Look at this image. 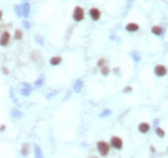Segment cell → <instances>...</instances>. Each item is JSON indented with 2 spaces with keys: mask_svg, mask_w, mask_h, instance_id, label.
<instances>
[{
  "mask_svg": "<svg viewBox=\"0 0 168 158\" xmlns=\"http://www.w3.org/2000/svg\"><path fill=\"white\" fill-rule=\"evenodd\" d=\"M109 143H110V147L114 148L115 150H122V149H123V145H124L123 139L119 137L118 135H113V136H111Z\"/></svg>",
  "mask_w": 168,
  "mask_h": 158,
  "instance_id": "3",
  "label": "cell"
},
{
  "mask_svg": "<svg viewBox=\"0 0 168 158\" xmlns=\"http://www.w3.org/2000/svg\"><path fill=\"white\" fill-rule=\"evenodd\" d=\"M132 91H133V87H132V86H126V87H124V88L122 90L123 93H131Z\"/></svg>",
  "mask_w": 168,
  "mask_h": 158,
  "instance_id": "27",
  "label": "cell"
},
{
  "mask_svg": "<svg viewBox=\"0 0 168 158\" xmlns=\"http://www.w3.org/2000/svg\"><path fill=\"white\" fill-rule=\"evenodd\" d=\"M11 115L13 118H16V119H21V118H22V112H21L18 108H12Z\"/></svg>",
  "mask_w": 168,
  "mask_h": 158,
  "instance_id": "14",
  "label": "cell"
},
{
  "mask_svg": "<svg viewBox=\"0 0 168 158\" xmlns=\"http://www.w3.org/2000/svg\"><path fill=\"white\" fill-rule=\"evenodd\" d=\"M41 58V56L39 55V52H36V51H34L32 53H31V60L34 61V62H36V61H39Z\"/></svg>",
  "mask_w": 168,
  "mask_h": 158,
  "instance_id": "22",
  "label": "cell"
},
{
  "mask_svg": "<svg viewBox=\"0 0 168 158\" xmlns=\"http://www.w3.org/2000/svg\"><path fill=\"white\" fill-rule=\"evenodd\" d=\"M103 65H106V58L101 57V58H98V60H97V68L100 69L101 66H103Z\"/></svg>",
  "mask_w": 168,
  "mask_h": 158,
  "instance_id": "26",
  "label": "cell"
},
{
  "mask_svg": "<svg viewBox=\"0 0 168 158\" xmlns=\"http://www.w3.org/2000/svg\"><path fill=\"white\" fill-rule=\"evenodd\" d=\"M29 149H30V145L27 143L22 144V147H21V156H22V157H27L29 156Z\"/></svg>",
  "mask_w": 168,
  "mask_h": 158,
  "instance_id": "16",
  "label": "cell"
},
{
  "mask_svg": "<svg viewBox=\"0 0 168 158\" xmlns=\"http://www.w3.org/2000/svg\"><path fill=\"white\" fill-rule=\"evenodd\" d=\"M113 73L116 74V75H119V74H120V68H114L113 69Z\"/></svg>",
  "mask_w": 168,
  "mask_h": 158,
  "instance_id": "30",
  "label": "cell"
},
{
  "mask_svg": "<svg viewBox=\"0 0 168 158\" xmlns=\"http://www.w3.org/2000/svg\"><path fill=\"white\" fill-rule=\"evenodd\" d=\"M137 130H139L140 134L146 135V134L150 132V130H151V126H150L149 122H140L139 126H137Z\"/></svg>",
  "mask_w": 168,
  "mask_h": 158,
  "instance_id": "8",
  "label": "cell"
},
{
  "mask_svg": "<svg viewBox=\"0 0 168 158\" xmlns=\"http://www.w3.org/2000/svg\"><path fill=\"white\" fill-rule=\"evenodd\" d=\"M85 18V11L83 7L80 5H76L74 8V11H72V20L75 21V22H81Z\"/></svg>",
  "mask_w": 168,
  "mask_h": 158,
  "instance_id": "2",
  "label": "cell"
},
{
  "mask_svg": "<svg viewBox=\"0 0 168 158\" xmlns=\"http://www.w3.org/2000/svg\"><path fill=\"white\" fill-rule=\"evenodd\" d=\"M49 64L52 66H58V65L62 64V57L61 56H53L49 58Z\"/></svg>",
  "mask_w": 168,
  "mask_h": 158,
  "instance_id": "13",
  "label": "cell"
},
{
  "mask_svg": "<svg viewBox=\"0 0 168 158\" xmlns=\"http://www.w3.org/2000/svg\"><path fill=\"white\" fill-rule=\"evenodd\" d=\"M124 29H126V31H128V33H137L140 30V25L136 22H128Z\"/></svg>",
  "mask_w": 168,
  "mask_h": 158,
  "instance_id": "10",
  "label": "cell"
},
{
  "mask_svg": "<svg viewBox=\"0 0 168 158\" xmlns=\"http://www.w3.org/2000/svg\"><path fill=\"white\" fill-rule=\"evenodd\" d=\"M3 16H4V13H3V11H2V9H0V22L3 21Z\"/></svg>",
  "mask_w": 168,
  "mask_h": 158,
  "instance_id": "34",
  "label": "cell"
},
{
  "mask_svg": "<svg viewBox=\"0 0 168 158\" xmlns=\"http://www.w3.org/2000/svg\"><path fill=\"white\" fill-rule=\"evenodd\" d=\"M56 93H57V91H54V92H52V93H49V95H47L45 97H47V99H52V97H53V96H54Z\"/></svg>",
  "mask_w": 168,
  "mask_h": 158,
  "instance_id": "31",
  "label": "cell"
},
{
  "mask_svg": "<svg viewBox=\"0 0 168 158\" xmlns=\"http://www.w3.org/2000/svg\"><path fill=\"white\" fill-rule=\"evenodd\" d=\"M44 79H45L44 75H40V77H39L36 81H35V84H34V87H35V88H40V87L44 84Z\"/></svg>",
  "mask_w": 168,
  "mask_h": 158,
  "instance_id": "19",
  "label": "cell"
},
{
  "mask_svg": "<svg viewBox=\"0 0 168 158\" xmlns=\"http://www.w3.org/2000/svg\"><path fill=\"white\" fill-rule=\"evenodd\" d=\"M131 57L133 58V61H135V62H140V61H141V55L137 51L131 52Z\"/></svg>",
  "mask_w": 168,
  "mask_h": 158,
  "instance_id": "20",
  "label": "cell"
},
{
  "mask_svg": "<svg viewBox=\"0 0 168 158\" xmlns=\"http://www.w3.org/2000/svg\"><path fill=\"white\" fill-rule=\"evenodd\" d=\"M7 130V126L5 125H0V132H4Z\"/></svg>",
  "mask_w": 168,
  "mask_h": 158,
  "instance_id": "32",
  "label": "cell"
},
{
  "mask_svg": "<svg viewBox=\"0 0 168 158\" xmlns=\"http://www.w3.org/2000/svg\"><path fill=\"white\" fill-rule=\"evenodd\" d=\"M13 39L17 42H20V40H22L23 39V31L21 29H16L14 30V34H13Z\"/></svg>",
  "mask_w": 168,
  "mask_h": 158,
  "instance_id": "15",
  "label": "cell"
},
{
  "mask_svg": "<svg viewBox=\"0 0 168 158\" xmlns=\"http://www.w3.org/2000/svg\"><path fill=\"white\" fill-rule=\"evenodd\" d=\"M35 42L39 43V44H40L41 47L44 46V40H43V38L40 36V35H35Z\"/></svg>",
  "mask_w": 168,
  "mask_h": 158,
  "instance_id": "28",
  "label": "cell"
},
{
  "mask_svg": "<svg viewBox=\"0 0 168 158\" xmlns=\"http://www.w3.org/2000/svg\"><path fill=\"white\" fill-rule=\"evenodd\" d=\"M11 40H12V35L11 33L8 31V30H5V31H2V34H0V47L5 48L11 44Z\"/></svg>",
  "mask_w": 168,
  "mask_h": 158,
  "instance_id": "4",
  "label": "cell"
},
{
  "mask_svg": "<svg viewBox=\"0 0 168 158\" xmlns=\"http://www.w3.org/2000/svg\"><path fill=\"white\" fill-rule=\"evenodd\" d=\"M96 148H97V152L100 153L101 157H107L110 153V143L105 141V140H98L97 144H96Z\"/></svg>",
  "mask_w": 168,
  "mask_h": 158,
  "instance_id": "1",
  "label": "cell"
},
{
  "mask_svg": "<svg viewBox=\"0 0 168 158\" xmlns=\"http://www.w3.org/2000/svg\"><path fill=\"white\" fill-rule=\"evenodd\" d=\"M13 8H14V13L17 14V17H22V13H21V5H20V4H16Z\"/></svg>",
  "mask_w": 168,
  "mask_h": 158,
  "instance_id": "25",
  "label": "cell"
},
{
  "mask_svg": "<svg viewBox=\"0 0 168 158\" xmlns=\"http://www.w3.org/2000/svg\"><path fill=\"white\" fill-rule=\"evenodd\" d=\"M150 152H151V153H155V152H157V149H155V147L150 145Z\"/></svg>",
  "mask_w": 168,
  "mask_h": 158,
  "instance_id": "33",
  "label": "cell"
},
{
  "mask_svg": "<svg viewBox=\"0 0 168 158\" xmlns=\"http://www.w3.org/2000/svg\"><path fill=\"white\" fill-rule=\"evenodd\" d=\"M21 5V13H22V17L23 18H29L30 17V12H31V4H30L29 0H23Z\"/></svg>",
  "mask_w": 168,
  "mask_h": 158,
  "instance_id": "7",
  "label": "cell"
},
{
  "mask_svg": "<svg viewBox=\"0 0 168 158\" xmlns=\"http://www.w3.org/2000/svg\"><path fill=\"white\" fill-rule=\"evenodd\" d=\"M83 87H84L83 81H81V79H78V81H75L74 86H72V91L79 93V92H81V90H83Z\"/></svg>",
  "mask_w": 168,
  "mask_h": 158,
  "instance_id": "12",
  "label": "cell"
},
{
  "mask_svg": "<svg viewBox=\"0 0 168 158\" xmlns=\"http://www.w3.org/2000/svg\"><path fill=\"white\" fill-rule=\"evenodd\" d=\"M110 115H111L110 109H105L102 113H100V118H106V117H110Z\"/></svg>",
  "mask_w": 168,
  "mask_h": 158,
  "instance_id": "24",
  "label": "cell"
},
{
  "mask_svg": "<svg viewBox=\"0 0 168 158\" xmlns=\"http://www.w3.org/2000/svg\"><path fill=\"white\" fill-rule=\"evenodd\" d=\"M31 92H32V86L30 84V83H22L21 84V91H20V93L25 96V97H27V96L31 95Z\"/></svg>",
  "mask_w": 168,
  "mask_h": 158,
  "instance_id": "9",
  "label": "cell"
},
{
  "mask_svg": "<svg viewBox=\"0 0 168 158\" xmlns=\"http://www.w3.org/2000/svg\"><path fill=\"white\" fill-rule=\"evenodd\" d=\"M100 73L102 74L103 77H107V75H109V74L111 73V69L107 66V65H103V66L100 68Z\"/></svg>",
  "mask_w": 168,
  "mask_h": 158,
  "instance_id": "18",
  "label": "cell"
},
{
  "mask_svg": "<svg viewBox=\"0 0 168 158\" xmlns=\"http://www.w3.org/2000/svg\"><path fill=\"white\" fill-rule=\"evenodd\" d=\"M150 31H151V34L155 35V36H162V35L164 34V29L159 25H154V26H151Z\"/></svg>",
  "mask_w": 168,
  "mask_h": 158,
  "instance_id": "11",
  "label": "cell"
},
{
  "mask_svg": "<svg viewBox=\"0 0 168 158\" xmlns=\"http://www.w3.org/2000/svg\"><path fill=\"white\" fill-rule=\"evenodd\" d=\"M167 152H168V149H167Z\"/></svg>",
  "mask_w": 168,
  "mask_h": 158,
  "instance_id": "35",
  "label": "cell"
},
{
  "mask_svg": "<svg viewBox=\"0 0 168 158\" xmlns=\"http://www.w3.org/2000/svg\"><path fill=\"white\" fill-rule=\"evenodd\" d=\"M88 14L90 17V20L94 21V22H97V21H100L101 18V16H102V12L100 8H97V7H92L88 11Z\"/></svg>",
  "mask_w": 168,
  "mask_h": 158,
  "instance_id": "5",
  "label": "cell"
},
{
  "mask_svg": "<svg viewBox=\"0 0 168 158\" xmlns=\"http://www.w3.org/2000/svg\"><path fill=\"white\" fill-rule=\"evenodd\" d=\"M22 27L26 29V30H30L32 27V25H31V22H30L27 18H25V20H22Z\"/></svg>",
  "mask_w": 168,
  "mask_h": 158,
  "instance_id": "21",
  "label": "cell"
},
{
  "mask_svg": "<svg viewBox=\"0 0 168 158\" xmlns=\"http://www.w3.org/2000/svg\"><path fill=\"white\" fill-rule=\"evenodd\" d=\"M154 74L158 78H163V77H166L168 74V69H167V66H164V65L158 64V65H155L154 66Z\"/></svg>",
  "mask_w": 168,
  "mask_h": 158,
  "instance_id": "6",
  "label": "cell"
},
{
  "mask_svg": "<svg viewBox=\"0 0 168 158\" xmlns=\"http://www.w3.org/2000/svg\"><path fill=\"white\" fill-rule=\"evenodd\" d=\"M35 157H36V158H41V157H43L41 148L39 147V145H35Z\"/></svg>",
  "mask_w": 168,
  "mask_h": 158,
  "instance_id": "23",
  "label": "cell"
},
{
  "mask_svg": "<svg viewBox=\"0 0 168 158\" xmlns=\"http://www.w3.org/2000/svg\"><path fill=\"white\" fill-rule=\"evenodd\" d=\"M9 69L8 68H5V66H2V74L3 75H9Z\"/></svg>",
  "mask_w": 168,
  "mask_h": 158,
  "instance_id": "29",
  "label": "cell"
},
{
  "mask_svg": "<svg viewBox=\"0 0 168 158\" xmlns=\"http://www.w3.org/2000/svg\"><path fill=\"white\" fill-rule=\"evenodd\" d=\"M154 131H155V135H157L158 137H160V139H163V137L166 136V131L163 130L162 127H159V126L155 127V130H154Z\"/></svg>",
  "mask_w": 168,
  "mask_h": 158,
  "instance_id": "17",
  "label": "cell"
}]
</instances>
